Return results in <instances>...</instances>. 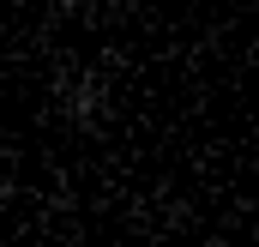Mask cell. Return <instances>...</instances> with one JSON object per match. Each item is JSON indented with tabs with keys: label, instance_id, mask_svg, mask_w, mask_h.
<instances>
[{
	"label": "cell",
	"instance_id": "cell-3",
	"mask_svg": "<svg viewBox=\"0 0 259 247\" xmlns=\"http://www.w3.org/2000/svg\"><path fill=\"white\" fill-rule=\"evenodd\" d=\"M253 6H259V0H253Z\"/></svg>",
	"mask_w": 259,
	"mask_h": 247
},
{
	"label": "cell",
	"instance_id": "cell-1",
	"mask_svg": "<svg viewBox=\"0 0 259 247\" xmlns=\"http://www.w3.org/2000/svg\"><path fill=\"white\" fill-rule=\"evenodd\" d=\"M55 103H61V121L66 127H103L109 115V78L97 72V66H78V72H61V85H55Z\"/></svg>",
	"mask_w": 259,
	"mask_h": 247
},
{
	"label": "cell",
	"instance_id": "cell-2",
	"mask_svg": "<svg viewBox=\"0 0 259 247\" xmlns=\"http://www.w3.org/2000/svg\"><path fill=\"white\" fill-rule=\"evenodd\" d=\"M12 193H18V181H12V175L0 169V205H12Z\"/></svg>",
	"mask_w": 259,
	"mask_h": 247
}]
</instances>
